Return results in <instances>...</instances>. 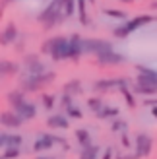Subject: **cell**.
<instances>
[{"label":"cell","instance_id":"6da1fadb","mask_svg":"<svg viewBox=\"0 0 157 159\" xmlns=\"http://www.w3.org/2000/svg\"><path fill=\"white\" fill-rule=\"evenodd\" d=\"M41 52L49 54L52 60H76L80 58L83 51H82V37L80 35H72V37H62V35H54L45 39L41 45Z\"/></svg>","mask_w":157,"mask_h":159},{"label":"cell","instance_id":"7a4b0ae2","mask_svg":"<svg viewBox=\"0 0 157 159\" xmlns=\"http://www.w3.org/2000/svg\"><path fill=\"white\" fill-rule=\"evenodd\" d=\"M64 20H66V18H64V12H62L60 0H51V2L41 10V14L37 16V21L41 23L45 29L56 27V25H60Z\"/></svg>","mask_w":157,"mask_h":159},{"label":"cell","instance_id":"3957f363","mask_svg":"<svg viewBox=\"0 0 157 159\" xmlns=\"http://www.w3.org/2000/svg\"><path fill=\"white\" fill-rule=\"evenodd\" d=\"M54 78H56L54 72H45V74H37V76L27 74L25 78L20 80V89L25 91V93H29V91H41L45 85H49V84L54 82Z\"/></svg>","mask_w":157,"mask_h":159},{"label":"cell","instance_id":"277c9868","mask_svg":"<svg viewBox=\"0 0 157 159\" xmlns=\"http://www.w3.org/2000/svg\"><path fill=\"white\" fill-rule=\"evenodd\" d=\"M150 21H153V16L150 14H142V16H136V18H130V20H124L119 27H114L113 29V33L114 37H119V39H124V37H128L130 33H134L136 29L140 27H144L147 25Z\"/></svg>","mask_w":157,"mask_h":159},{"label":"cell","instance_id":"5b68a950","mask_svg":"<svg viewBox=\"0 0 157 159\" xmlns=\"http://www.w3.org/2000/svg\"><path fill=\"white\" fill-rule=\"evenodd\" d=\"M56 144L64 146L66 140L60 138V136H54V134H41V136H37L35 142H33V152L35 153H41V152H47V149L54 148Z\"/></svg>","mask_w":157,"mask_h":159},{"label":"cell","instance_id":"8992f818","mask_svg":"<svg viewBox=\"0 0 157 159\" xmlns=\"http://www.w3.org/2000/svg\"><path fill=\"white\" fill-rule=\"evenodd\" d=\"M111 49H113L111 41H105V39H82V51L91 52L95 57L105 51H111Z\"/></svg>","mask_w":157,"mask_h":159},{"label":"cell","instance_id":"52a82bcc","mask_svg":"<svg viewBox=\"0 0 157 159\" xmlns=\"http://www.w3.org/2000/svg\"><path fill=\"white\" fill-rule=\"evenodd\" d=\"M23 68H25L27 74H33V76L49 72V70H47V64L41 60V57L35 54V52L33 54H25V57H23Z\"/></svg>","mask_w":157,"mask_h":159},{"label":"cell","instance_id":"ba28073f","mask_svg":"<svg viewBox=\"0 0 157 159\" xmlns=\"http://www.w3.org/2000/svg\"><path fill=\"white\" fill-rule=\"evenodd\" d=\"M20 37V29L14 21H8L6 25L0 29V47H10L16 43V39Z\"/></svg>","mask_w":157,"mask_h":159},{"label":"cell","instance_id":"9c48e42d","mask_svg":"<svg viewBox=\"0 0 157 159\" xmlns=\"http://www.w3.org/2000/svg\"><path fill=\"white\" fill-rule=\"evenodd\" d=\"M16 113L20 115V118L23 122H27V120H33V118L37 116V105L35 103H31L29 99H25V101H21V103H18L16 107H12Z\"/></svg>","mask_w":157,"mask_h":159},{"label":"cell","instance_id":"30bf717a","mask_svg":"<svg viewBox=\"0 0 157 159\" xmlns=\"http://www.w3.org/2000/svg\"><path fill=\"white\" fill-rule=\"evenodd\" d=\"M151 149H153V140L150 134H146V132H140L138 136H136V155L138 157H147L151 153Z\"/></svg>","mask_w":157,"mask_h":159},{"label":"cell","instance_id":"8fae6325","mask_svg":"<svg viewBox=\"0 0 157 159\" xmlns=\"http://www.w3.org/2000/svg\"><path fill=\"white\" fill-rule=\"evenodd\" d=\"M136 70H138L136 84H140V85H157V72L155 70L147 68V66H142V64H138Z\"/></svg>","mask_w":157,"mask_h":159},{"label":"cell","instance_id":"7c38bea8","mask_svg":"<svg viewBox=\"0 0 157 159\" xmlns=\"http://www.w3.org/2000/svg\"><path fill=\"white\" fill-rule=\"evenodd\" d=\"M21 124H23V120L20 118V115L16 113L14 109L12 111H2V113H0V126H4V128L16 130V128H20Z\"/></svg>","mask_w":157,"mask_h":159},{"label":"cell","instance_id":"4fadbf2b","mask_svg":"<svg viewBox=\"0 0 157 159\" xmlns=\"http://www.w3.org/2000/svg\"><path fill=\"white\" fill-rule=\"evenodd\" d=\"M97 62L103 64V66H119V64L124 62V57L119 54L114 49H111V51H105V52L97 54Z\"/></svg>","mask_w":157,"mask_h":159},{"label":"cell","instance_id":"5bb4252c","mask_svg":"<svg viewBox=\"0 0 157 159\" xmlns=\"http://www.w3.org/2000/svg\"><path fill=\"white\" fill-rule=\"evenodd\" d=\"M47 126L52 130H66L70 128V118L64 113H52L47 116Z\"/></svg>","mask_w":157,"mask_h":159},{"label":"cell","instance_id":"9a60e30c","mask_svg":"<svg viewBox=\"0 0 157 159\" xmlns=\"http://www.w3.org/2000/svg\"><path fill=\"white\" fill-rule=\"evenodd\" d=\"M126 85V80L124 78H111V80H99V82L93 84V89L95 91H107L113 89V87H124Z\"/></svg>","mask_w":157,"mask_h":159},{"label":"cell","instance_id":"2e32d148","mask_svg":"<svg viewBox=\"0 0 157 159\" xmlns=\"http://www.w3.org/2000/svg\"><path fill=\"white\" fill-rule=\"evenodd\" d=\"M2 140H4V146L6 148H21L23 146V136H20V134L4 132L2 134Z\"/></svg>","mask_w":157,"mask_h":159},{"label":"cell","instance_id":"e0dca14e","mask_svg":"<svg viewBox=\"0 0 157 159\" xmlns=\"http://www.w3.org/2000/svg\"><path fill=\"white\" fill-rule=\"evenodd\" d=\"M20 72V64L12 60H0V76H14Z\"/></svg>","mask_w":157,"mask_h":159},{"label":"cell","instance_id":"ac0fdd59","mask_svg":"<svg viewBox=\"0 0 157 159\" xmlns=\"http://www.w3.org/2000/svg\"><path fill=\"white\" fill-rule=\"evenodd\" d=\"M74 136H76L78 144H80L82 148H87V146H91V144H93L91 134H89V130H87V128H78V130L74 132Z\"/></svg>","mask_w":157,"mask_h":159},{"label":"cell","instance_id":"d6986e66","mask_svg":"<svg viewBox=\"0 0 157 159\" xmlns=\"http://www.w3.org/2000/svg\"><path fill=\"white\" fill-rule=\"evenodd\" d=\"M8 103H10L12 107H16L18 103H21V101H25L27 99V95H25V91H21V89H14V91H10L8 93Z\"/></svg>","mask_w":157,"mask_h":159},{"label":"cell","instance_id":"ffe728a7","mask_svg":"<svg viewBox=\"0 0 157 159\" xmlns=\"http://www.w3.org/2000/svg\"><path fill=\"white\" fill-rule=\"evenodd\" d=\"M76 12L78 16H80V21L83 23V25H89V18H87V8H85V2L87 0H76Z\"/></svg>","mask_w":157,"mask_h":159},{"label":"cell","instance_id":"44dd1931","mask_svg":"<svg viewBox=\"0 0 157 159\" xmlns=\"http://www.w3.org/2000/svg\"><path fill=\"white\" fill-rule=\"evenodd\" d=\"M99 157V148L95 144H91L87 148H82L80 152V159H97Z\"/></svg>","mask_w":157,"mask_h":159},{"label":"cell","instance_id":"7402d4cb","mask_svg":"<svg viewBox=\"0 0 157 159\" xmlns=\"http://www.w3.org/2000/svg\"><path fill=\"white\" fill-rule=\"evenodd\" d=\"M64 115H66L68 118H74V120H80V118H83V111H82L80 107H76L74 103H72V105L64 107Z\"/></svg>","mask_w":157,"mask_h":159},{"label":"cell","instance_id":"603a6c76","mask_svg":"<svg viewBox=\"0 0 157 159\" xmlns=\"http://www.w3.org/2000/svg\"><path fill=\"white\" fill-rule=\"evenodd\" d=\"M62 4V12H64V18H72L76 14V0H60Z\"/></svg>","mask_w":157,"mask_h":159},{"label":"cell","instance_id":"cb8c5ba5","mask_svg":"<svg viewBox=\"0 0 157 159\" xmlns=\"http://www.w3.org/2000/svg\"><path fill=\"white\" fill-rule=\"evenodd\" d=\"M41 103H43V107H45V111H49V113H51V111L54 109V105H56V97H54V95L52 93H43L41 95Z\"/></svg>","mask_w":157,"mask_h":159},{"label":"cell","instance_id":"d4e9b609","mask_svg":"<svg viewBox=\"0 0 157 159\" xmlns=\"http://www.w3.org/2000/svg\"><path fill=\"white\" fill-rule=\"evenodd\" d=\"M99 118H116L119 116V109L116 107H105L103 105V109L99 111V113H95Z\"/></svg>","mask_w":157,"mask_h":159},{"label":"cell","instance_id":"484cf974","mask_svg":"<svg viewBox=\"0 0 157 159\" xmlns=\"http://www.w3.org/2000/svg\"><path fill=\"white\" fill-rule=\"evenodd\" d=\"M105 16H109V18H114V20H128V14L126 12H122V10H113V8H105L103 10Z\"/></svg>","mask_w":157,"mask_h":159},{"label":"cell","instance_id":"4316f807","mask_svg":"<svg viewBox=\"0 0 157 159\" xmlns=\"http://www.w3.org/2000/svg\"><path fill=\"white\" fill-rule=\"evenodd\" d=\"M134 91L136 93H142V95H155L157 93V85H134Z\"/></svg>","mask_w":157,"mask_h":159},{"label":"cell","instance_id":"83f0119b","mask_svg":"<svg viewBox=\"0 0 157 159\" xmlns=\"http://www.w3.org/2000/svg\"><path fill=\"white\" fill-rule=\"evenodd\" d=\"M80 89H82L80 80H72V82H68V84L64 85V93H68V95H76Z\"/></svg>","mask_w":157,"mask_h":159},{"label":"cell","instance_id":"f1b7e54d","mask_svg":"<svg viewBox=\"0 0 157 159\" xmlns=\"http://www.w3.org/2000/svg\"><path fill=\"white\" fill-rule=\"evenodd\" d=\"M87 107L93 111V113H99V111L103 109V99H101L99 95H97V97H89L87 99Z\"/></svg>","mask_w":157,"mask_h":159},{"label":"cell","instance_id":"f546056e","mask_svg":"<svg viewBox=\"0 0 157 159\" xmlns=\"http://www.w3.org/2000/svg\"><path fill=\"white\" fill-rule=\"evenodd\" d=\"M20 153H21V148H6L0 159H18Z\"/></svg>","mask_w":157,"mask_h":159},{"label":"cell","instance_id":"4dcf8cb0","mask_svg":"<svg viewBox=\"0 0 157 159\" xmlns=\"http://www.w3.org/2000/svg\"><path fill=\"white\" fill-rule=\"evenodd\" d=\"M120 91H122V95H124V99H126L128 105H130V107H136V99H134V95H132V91L128 89V87H126V85L120 87Z\"/></svg>","mask_w":157,"mask_h":159},{"label":"cell","instance_id":"1f68e13d","mask_svg":"<svg viewBox=\"0 0 157 159\" xmlns=\"http://www.w3.org/2000/svg\"><path fill=\"white\" fill-rule=\"evenodd\" d=\"M111 130L113 132H124V130H126V122H124V120H113Z\"/></svg>","mask_w":157,"mask_h":159},{"label":"cell","instance_id":"d6a6232c","mask_svg":"<svg viewBox=\"0 0 157 159\" xmlns=\"http://www.w3.org/2000/svg\"><path fill=\"white\" fill-rule=\"evenodd\" d=\"M72 103H74V95L62 93V97H60V105H62V109H64V107H68V105H72Z\"/></svg>","mask_w":157,"mask_h":159},{"label":"cell","instance_id":"836d02e7","mask_svg":"<svg viewBox=\"0 0 157 159\" xmlns=\"http://www.w3.org/2000/svg\"><path fill=\"white\" fill-rule=\"evenodd\" d=\"M101 159H113V149H111V148H107V149H105V153H103V157H101Z\"/></svg>","mask_w":157,"mask_h":159},{"label":"cell","instance_id":"e575fe53","mask_svg":"<svg viewBox=\"0 0 157 159\" xmlns=\"http://www.w3.org/2000/svg\"><path fill=\"white\" fill-rule=\"evenodd\" d=\"M12 2H14V0H2V2H0V10H4V8H6V6H10Z\"/></svg>","mask_w":157,"mask_h":159},{"label":"cell","instance_id":"d590c367","mask_svg":"<svg viewBox=\"0 0 157 159\" xmlns=\"http://www.w3.org/2000/svg\"><path fill=\"white\" fill-rule=\"evenodd\" d=\"M119 159H140L138 155H124V157H119Z\"/></svg>","mask_w":157,"mask_h":159},{"label":"cell","instance_id":"8d00e7d4","mask_svg":"<svg viewBox=\"0 0 157 159\" xmlns=\"http://www.w3.org/2000/svg\"><path fill=\"white\" fill-rule=\"evenodd\" d=\"M151 115L157 118V105H153V107H151Z\"/></svg>","mask_w":157,"mask_h":159},{"label":"cell","instance_id":"74e56055","mask_svg":"<svg viewBox=\"0 0 157 159\" xmlns=\"http://www.w3.org/2000/svg\"><path fill=\"white\" fill-rule=\"evenodd\" d=\"M4 148V140H2V134H0V149Z\"/></svg>","mask_w":157,"mask_h":159},{"label":"cell","instance_id":"f35d334b","mask_svg":"<svg viewBox=\"0 0 157 159\" xmlns=\"http://www.w3.org/2000/svg\"><path fill=\"white\" fill-rule=\"evenodd\" d=\"M35 159H52V157H43V155H39V157H35Z\"/></svg>","mask_w":157,"mask_h":159},{"label":"cell","instance_id":"ab89813d","mask_svg":"<svg viewBox=\"0 0 157 159\" xmlns=\"http://www.w3.org/2000/svg\"><path fill=\"white\" fill-rule=\"evenodd\" d=\"M153 8H155V10H157V2H153Z\"/></svg>","mask_w":157,"mask_h":159},{"label":"cell","instance_id":"60d3db41","mask_svg":"<svg viewBox=\"0 0 157 159\" xmlns=\"http://www.w3.org/2000/svg\"><path fill=\"white\" fill-rule=\"evenodd\" d=\"M124 2H132V0H124Z\"/></svg>","mask_w":157,"mask_h":159}]
</instances>
